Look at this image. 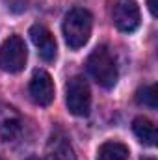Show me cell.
Here are the masks:
<instances>
[{"label": "cell", "instance_id": "6da1fadb", "mask_svg": "<svg viewBox=\"0 0 158 160\" xmlns=\"http://www.w3.org/2000/svg\"><path fill=\"white\" fill-rule=\"evenodd\" d=\"M86 69L89 73V77L95 80L99 86L110 89L117 84L119 78V71H117V63H116V58L112 54V50L104 45L97 47L89 56H87V62H86Z\"/></svg>", "mask_w": 158, "mask_h": 160}, {"label": "cell", "instance_id": "7a4b0ae2", "mask_svg": "<svg viewBox=\"0 0 158 160\" xmlns=\"http://www.w3.org/2000/svg\"><path fill=\"white\" fill-rule=\"evenodd\" d=\"M91 30H93V17L87 9L84 8H75L71 9L62 24V32L65 43L69 45V48L78 50L82 48L89 38H91Z\"/></svg>", "mask_w": 158, "mask_h": 160}, {"label": "cell", "instance_id": "3957f363", "mask_svg": "<svg viewBox=\"0 0 158 160\" xmlns=\"http://www.w3.org/2000/svg\"><path fill=\"white\" fill-rule=\"evenodd\" d=\"M65 104L73 116L84 118L91 108V89L82 77H73L65 84Z\"/></svg>", "mask_w": 158, "mask_h": 160}, {"label": "cell", "instance_id": "277c9868", "mask_svg": "<svg viewBox=\"0 0 158 160\" xmlns=\"http://www.w3.org/2000/svg\"><path fill=\"white\" fill-rule=\"evenodd\" d=\"M28 58L26 45L21 36H9L0 45V69L6 73H19L24 69Z\"/></svg>", "mask_w": 158, "mask_h": 160}, {"label": "cell", "instance_id": "5b68a950", "mask_svg": "<svg viewBox=\"0 0 158 160\" xmlns=\"http://www.w3.org/2000/svg\"><path fill=\"white\" fill-rule=\"evenodd\" d=\"M112 21L119 32L123 34H132L138 30L141 15H140V6L136 0H116L112 8Z\"/></svg>", "mask_w": 158, "mask_h": 160}, {"label": "cell", "instance_id": "8992f818", "mask_svg": "<svg viewBox=\"0 0 158 160\" xmlns=\"http://www.w3.org/2000/svg\"><path fill=\"white\" fill-rule=\"evenodd\" d=\"M28 93L32 101L39 106H48L54 101V80L47 71H36L28 84Z\"/></svg>", "mask_w": 158, "mask_h": 160}, {"label": "cell", "instance_id": "52a82bcc", "mask_svg": "<svg viewBox=\"0 0 158 160\" xmlns=\"http://www.w3.org/2000/svg\"><path fill=\"white\" fill-rule=\"evenodd\" d=\"M22 132V118L17 108L0 102V142H13Z\"/></svg>", "mask_w": 158, "mask_h": 160}, {"label": "cell", "instance_id": "ba28073f", "mask_svg": "<svg viewBox=\"0 0 158 160\" xmlns=\"http://www.w3.org/2000/svg\"><path fill=\"white\" fill-rule=\"evenodd\" d=\"M32 43L36 45L39 56L45 62H54L56 60V54H58V47H56V39L54 36L50 34V30L43 24H34L28 32Z\"/></svg>", "mask_w": 158, "mask_h": 160}, {"label": "cell", "instance_id": "9c48e42d", "mask_svg": "<svg viewBox=\"0 0 158 160\" xmlns=\"http://www.w3.org/2000/svg\"><path fill=\"white\" fill-rule=\"evenodd\" d=\"M47 158L48 160H77L75 149L69 138L62 130H54L47 143Z\"/></svg>", "mask_w": 158, "mask_h": 160}, {"label": "cell", "instance_id": "30bf717a", "mask_svg": "<svg viewBox=\"0 0 158 160\" xmlns=\"http://www.w3.org/2000/svg\"><path fill=\"white\" fill-rule=\"evenodd\" d=\"M132 130L136 134V138L145 143V145H155L156 143V128H155V123L147 118H136L132 121Z\"/></svg>", "mask_w": 158, "mask_h": 160}, {"label": "cell", "instance_id": "8fae6325", "mask_svg": "<svg viewBox=\"0 0 158 160\" xmlns=\"http://www.w3.org/2000/svg\"><path fill=\"white\" fill-rule=\"evenodd\" d=\"M128 147L121 142H104L99 151L97 160H128Z\"/></svg>", "mask_w": 158, "mask_h": 160}, {"label": "cell", "instance_id": "7c38bea8", "mask_svg": "<svg viewBox=\"0 0 158 160\" xmlns=\"http://www.w3.org/2000/svg\"><path fill=\"white\" fill-rule=\"evenodd\" d=\"M136 101L143 106H149V108H156V86L151 84V86H143L138 89L136 93Z\"/></svg>", "mask_w": 158, "mask_h": 160}, {"label": "cell", "instance_id": "4fadbf2b", "mask_svg": "<svg viewBox=\"0 0 158 160\" xmlns=\"http://www.w3.org/2000/svg\"><path fill=\"white\" fill-rule=\"evenodd\" d=\"M147 6H149V11L156 15V0H147Z\"/></svg>", "mask_w": 158, "mask_h": 160}, {"label": "cell", "instance_id": "5bb4252c", "mask_svg": "<svg viewBox=\"0 0 158 160\" xmlns=\"http://www.w3.org/2000/svg\"><path fill=\"white\" fill-rule=\"evenodd\" d=\"M28 160H41V158H37V157H32V158H28Z\"/></svg>", "mask_w": 158, "mask_h": 160}, {"label": "cell", "instance_id": "9a60e30c", "mask_svg": "<svg viewBox=\"0 0 158 160\" xmlns=\"http://www.w3.org/2000/svg\"><path fill=\"white\" fill-rule=\"evenodd\" d=\"M141 160H155V158H141Z\"/></svg>", "mask_w": 158, "mask_h": 160}, {"label": "cell", "instance_id": "2e32d148", "mask_svg": "<svg viewBox=\"0 0 158 160\" xmlns=\"http://www.w3.org/2000/svg\"><path fill=\"white\" fill-rule=\"evenodd\" d=\"M0 160H6V158H4V157H2V155H0Z\"/></svg>", "mask_w": 158, "mask_h": 160}]
</instances>
